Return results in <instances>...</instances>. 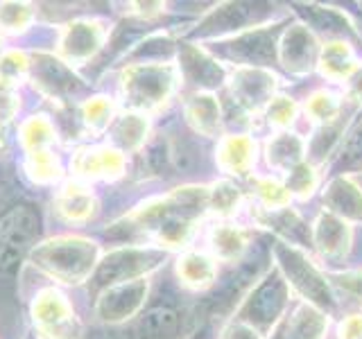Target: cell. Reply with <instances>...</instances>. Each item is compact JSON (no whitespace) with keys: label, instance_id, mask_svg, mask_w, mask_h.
<instances>
[{"label":"cell","instance_id":"obj_29","mask_svg":"<svg viewBox=\"0 0 362 339\" xmlns=\"http://www.w3.org/2000/svg\"><path fill=\"white\" fill-rule=\"evenodd\" d=\"M240 201H243V192L231 181H218V184H213L209 188V208L222 215V218L235 213Z\"/></svg>","mask_w":362,"mask_h":339},{"label":"cell","instance_id":"obj_1","mask_svg":"<svg viewBox=\"0 0 362 339\" xmlns=\"http://www.w3.org/2000/svg\"><path fill=\"white\" fill-rule=\"evenodd\" d=\"M28 258L50 278L64 285H79V282L90 280L102 256L98 242L93 240L79 235H59L34 244Z\"/></svg>","mask_w":362,"mask_h":339},{"label":"cell","instance_id":"obj_14","mask_svg":"<svg viewBox=\"0 0 362 339\" xmlns=\"http://www.w3.org/2000/svg\"><path fill=\"white\" fill-rule=\"evenodd\" d=\"M313 240L315 246L328 258H339L349 251L351 244V226L346 220L337 218L333 213H320L313 226Z\"/></svg>","mask_w":362,"mask_h":339},{"label":"cell","instance_id":"obj_42","mask_svg":"<svg viewBox=\"0 0 362 339\" xmlns=\"http://www.w3.org/2000/svg\"><path fill=\"white\" fill-rule=\"evenodd\" d=\"M342 285L349 287V290H354V292H358V294H362V274L344 276V278H342Z\"/></svg>","mask_w":362,"mask_h":339},{"label":"cell","instance_id":"obj_30","mask_svg":"<svg viewBox=\"0 0 362 339\" xmlns=\"http://www.w3.org/2000/svg\"><path fill=\"white\" fill-rule=\"evenodd\" d=\"M192 224H195V220L173 215V218L161 222V226L154 231V237L161 246H184L192 233Z\"/></svg>","mask_w":362,"mask_h":339},{"label":"cell","instance_id":"obj_25","mask_svg":"<svg viewBox=\"0 0 362 339\" xmlns=\"http://www.w3.org/2000/svg\"><path fill=\"white\" fill-rule=\"evenodd\" d=\"M113 118H116V105L107 95L86 97L82 105V122L88 133H105L109 131Z\"/></svg>","mask_w":362,"mask_h":339},{"label":"cell","instance_id":"obj_41","mask_svg":"<svg viewBox=\"0 0 362 339\" xmlns=\"http://www.w3.org/2000/svg\"><path fill=\"white\" fill-rule=\"evenodd\" d=\"M346 95L354 102H362V66H356V71L346 77Z\"/></svg>","mask_w":362,"mask_h":339},{"label":"cell","instance_id":"obj_31","mask_svg":"<svg viewBox=\"0 0 362 339\" xmlns=\"http://www.w3.org/2000/svg\"><path fill=\"white\" fill-rule=\"evenodd\" d=\"M34 18L32 5L28 3H3L0 5V30L5 32H25Z\"/></svg>","mask_w":362,"mask_h":339},{"label":"cell","instance_id":"obj_43","mask_svg":"<svg viewBox=\"0 0 362 339\" xmlns=\"http://www.w3.org/2000/svg\"><path fill=\"white\" fill-rule=\"evenodd\" d=\"M5 52H3V39H0V56H3Z\"/></svg>","mask_w":362,"mask_h":339},{"label":"cell","instance_id":"obj_40","mask_svg":"<svg viewBox=\"0 0 362 339\" xmlns=\"http://www.w3.org/2000/svg\"><path fill=\"white\" fill-rule=\"evenodd\" d=\"M339 339H362V314H351L337 328Z\"/></svg>","mask_w":362,"mask_h":339},{"label":"cell","instance_id":"obj_2","mask_svg":"<svg viewBox=\"0 0 362 339\" xmlns=\"http://www.w3.org/2000/svg\"><path fill=\"white\" fill-rule=\"evenodd\" d=\"M177 86V68L173 64H132L120 75V93L127 111L147 113L168 105Z\"/></svg>","mask_w":362,"mask_h":339},{"label":"cell","instance_id":"obj_17","mask_svg":"<svg viewBox=\"0 0 362 339\" xmlns=\"http://www.w3.org/2000/svg\"><path fill=\"white\" fill-rule=\"evenodd\" d=\"M256 156V143L245 133H231L224 136L215 152V161L224 170L226 174H247L254 165Z\"/></svg>","mask_w":362,"mask_h":339},{"label":"cell","instance_id":"obj_19","mask_svg":"<svg viewBox=\"0 0 362 339\" xmlns=\"http://www.w3.org/2000/svg\"><path fill=\"white\" fill-rule=\"evenodd\" d=\"M179 61H181V73L186 75L188 82L197 86L211 88L215 84H220L224 77L222 66L204 50H199L197 45L186 43L184 48L179 50Z\"/></svg>","mask_w":362,"mask_h":339},{"label":"cell","instance_id":"obj_11","mask_svg":"<svg viewBox=\"0 0 362 339\" xmlns=\"http://www.w3.org/2000/svg\"><path fill=\"white\" fill-rule=\"evenodd\" d=\"M34 73L32 77L37 79V84L45 95L50 97H66V95H75L77 90H82L84 84L79 79L73 68L64 64L62 59H54V56L48 54H39L37 61L32 64Z\"/></svg>","mask_w":362,"mask_h":339},{"label":"cell","instance_id":"obj_16","mask_svg":"<svg viewBox=\"0 0 362 339\" xmlns=\"http://www.w3.org/2000/svg\"><path fill=\"white\" fill-rule=\"evenodd\" d=\"M150 133V120L143 113L136 111H122L113 118L109 136H111V147H116L118 152H139L147 141Z\"/></svg>","mask_w":362,"mask_h":339},{"label":"cell","instance_id":"obj_7","mask_svg":"<svg viewBox=\"0 0 362 339\" xmlns=\"http://www.w3.org/2000/svg\"><path fill=\"white\" fill-rule=\"evenodd\" d=\"M124 154L111 145L79 147L71 161V170L79 181H116L124 174Z\"/></svg>","mask_w":362,"mask_h":339},{"label":"cell","instance_id":"obj_24","mask_svg":"<svg viewBox=\"0 0 362 339\" xmlns=\"http://www.w3.org/2000/svg\"><path fill=\"white\" fill-rule=\"evenodd\" d=\"M303 141L299 138V136L294 133H288L283 131L279 136H274L267 147H265V154H267V163L272 167L281 170V172H290V170H294L299 163H303Z\"/></svg>","mask_w":362,"mask_h":339},{"label":"cell","instance_id":"obj_37","mask_svg":"<svg viewBox=\"0 0 362 339\" xmlns=\"http://www.w3.org/2000/svg\"><path fill=\"white\" fill-rule=\"evenodd\" d=\"M18 111V93L16 86L0 82V122H7L16 116Z\"/></svg>","mask_w":362,"mask_h":339},{"label":"cell","instance_id":"obj_39","mask_svg":"<svg viewBox=\"0 0 362 339\" xmlns=\"http://www.w3.org/2000/svg\"><path fill=\"white\" fill-rule=\"evenodd\" d=\"M344 163L349 167H356L362 170V127L358 133H354V138L349 141L346 145V152H344Z\"/></svg>","mask_w":362,"mask_h":339},{"label":"cell","instance_id":"obj_12","mask_svg":"<svg viewBox=\"0 0 362 339\" xmlns=\"http://www.w3.org/2000/svg\"><path fill=\"white\" fill-rule=\"evenodd\" d=\"M286 299H288V285L281 276H272L265 278V282L256 290V294L249 301L247 316H249V326H260L267 328L276 316L286 308Z\"/></svg>","mask_w":362,"mask_h":339},{"label":"cell","instance_id":"obj_34","mask_svg":"<svg viewBox=\"0 0 362 339\" xmlns=\"http://www.w3.org/2000/svg\"><path fill=\"white\" fill-rule=\"evenodd\" d=\"M305 111L317 122H331L339 113V102L328 90H315L308 102H305Z\"/></svg>","mask_w":362,"mask_h":339},{"label":"cell","instance_id":"obj_35","mask_svg":"<svg viewBox=\"0 0 362 339\" xmlns=\"http://www.w3.org/2000/svg\"><path fill=\"white\" fill-rule=\"evenodd\" d=\"M288 190L290 195H297L301 199H308L315 188H317V172L315 167L308 165V163H299L294 170L288 172Z\"/></svg>","mask_w":362,"mask_h":339},{"label":"cell","instance_id":"obj_36","mask_svg":"<svg viewBox=\"0 0 362 339\" xmlns=\"http://www.w3.org/2000/svg\"><path fill=\"white\" fill-rule=\"evenodd\" d=\"M267 120L274 124V127H290L297 118V102L288 95H276L269 100V105L265 107Z\"/></svg>","mask_w":362,"mask_h":339},{"label":"cell","instance_id":"obj_6","mask_svg":"<svg viewBox=\"0 0 362 339\" xmlns=\"http://www.w3.org/2000/svg\"><path fill=\"white\" fill-rule=\"evenodd\" d=\"M147 292H150L147 278L120 282V285H111L107 290H102L95 301L98 319L105 323H122L132 319L143 308Z\"/></svg>","mask_w":362,"mask_h":339},{"label":"cell","instance_id":"obj_18","mask_svg":"<svg viewBox=\"0 0 362 339\" xmlns=\"http://www.w3.org/2000/svg\"><path fill=\"white\" fill-rule=\"evenodd\" d=\"M184 116L190 127L202 136H215L222 127V107L209 90H197L186 100Z\"/></svg>","mask_w":362,"mask_h":339},{"label":"cell","instance_id":"obj_27","mask_svg":"<svg viewBox=\"0 0 362 339\" xmlns=\"http://www.w3.org/2000/svg\"><path fill=\"white\" fill-rule=\"evenodd\" d=\"M25 172L32 181H37V184H54V181L62 179L64 170H62L59 158L50 150H41V152L25 154Z\"/></svg>","mask_w":362,"mask_h":339},{"label":"cell","instance_id":"obj_15","mask_svg":"<svg viewBox=\"0 0 362 339\" xmlns=\"http://www.w3.org/2000/svg\"><path fill=\"white\" fill-rule=\"evenodd\" d=\"M54 208L66 222L82 224V222H88V220L95 218L98 199L84 184L71 181V184H66L59 190V195H57V199H54Z\"/></svg>","mask_w":362,"mask_h":339},{"label":"cell","instance_id":"obj_22","mask_svg":"<svg viewBox=\"0 0 362 339\" xmlns=\"http://www.w3.org/2000/svg\"><path fill=\"white\" fill-rule=\"evenodd\" d=\"M320 73L333 82H346V77L356 71V56L346 41H328L320 50Z\"/></svg>","mask_w":362,"mask_h":339},{"label":"cell","instance_id":"obj_4","mask_svg":"<svg viewBox=\"0 0 362 339\" xmlns=\"http://www.w3.org/2000/svg\"><path fill=\"white\" fill-rule=\"evenodd\" d=\"M32 321L43 339H79L73 305L59 290H43L32 303Z\"/></svg>","mask_w":362,"mask_h":339},{"label":"cell","instance_id":"obj_8","mask_svg":"<svg viewBox=\"0 0 362 339\" xmlns=\"http://www.w3.org/2000/svg\"><path fill=\"white\" fill-rule=\"evenodd\" d=\"M320 43L315 34L303 23H294L283 32L279 43V59L286 71L292 75H305L310 73L320 59Z\"/></svg>","mask_w":362,"mask_h":339},{"label":"cell","instance_id":"obj_33","mask_svg":"<svg viewBox=\"0 0 362 339\" xmlns=\"http://www.w3.org/2000/svg\"><path fill=\"white\" fill-rule=\"evenodd\" d=\"M256 195H258L260 203L267 206L269 210L286 208L292 199L288 186H283L276 179H260L256 184Z\"/></svg>","mask_w":362,"mask_h":339},{"label":"cell","instance_id":"obj_10","mask_svg":"<svg viewBox=\"0 0 362 339\" xmlns=\"http://www.w3.org/2000/svg\"><path fill=\"white\" fill-rule=\"evenodd\" d=\"M276 256L281 260V267L288 271V278L292 282V287H297L303 297H310L313 303H331V292L324 278L317 274V269H313L305 258L288 244L276 246Z\"/></svg>","mask_w":362,"mask_h":339},{"label":"cell","instance_id":"obj_32","mask_svg":"<svg viewBox=\"0 0 362 339\" xmlns=\"http://www.w3.org/2000/svg\"><path fill=\"white\" fill-rule=\"evenodd\" d=\"M30 75V59L25 52L9 50L0 56V82L16 86Z\"/></svg>","mask_w":362,"mask_h":339},{"label":"cell","instance_id":"obj_28","mask_svg":"<svg viewBox=\"0 0 362 339\" xmlns=\"http://www.w3.org/2000/svg\"><path fill=\"white\" fill-rule=\"evenodd\" d=\"M177 323H179V316L175 310L154 308L141 319L139 333H141V339H168L177 331Z\"/></svg>","mask_w":362,"mask_h":339},{"label":"cell","instance_id":"obj_13","mask_svg":"<svg viewBox=\"0 0 362 339\" xmlns=\"http://www.w3.org/2000/svg\"><path fill=\"white\" fill-rule=\"evenodd\" d=\"M37 224L39 220L23 206L11 210L7 218L0 224V258H7V256H18L23 246H30L32 251V244H28L34 233H37Z\"/></svg>","mask_w":362,"mask_h":339},{"label":"cell","instance_id":"obj_20","mask_svg":"<svg viewBox=\"0 0 362 339\" xmlns=\"http://www.w3.org/2000/svg\"><path fill=\"white\" fill-rule=\"evenodd\" d=\"M324 203L342 220H362V190L349 177H337L326 186Z\"/></svg>","mask_w":362,"mask_h":339},{"label":"cell","instance_id":"obj_3","mask_svg":"<svg viewBox=\"0 0 362 339\" xmlns=\"http://www.w3.org/2000/svg\"><path fill=\"white\" fill-rule=\"evenodd\" d=\"M165 260V251L152 246H122L111 251L109 256L100 258V263L93 271V287L98 294L111 285H120V282L145 278L150 271H154Z\"/></svg>","mask_w":362,"mask_h":339},{"label":"cell","instance_id":"obj_38","mask_svg":"<svg viewBox=\"0 0 362 339\" xmlns=\"http://www.w3.org/2000/svg\"><path fill=\"white\" fill-rule=\"evenodd\" d=\"M222 339H260V335L256 328L249 326L247 321H235L224 328Z\"/></svg>","mask_w":362,"mask_h":339},{"label":"cell","instance_id":"obj_5","mask_svg":"<svg viewBox=\"0 0 362 339\" xmlns=\"http://www.w3.org/2000/svg\"><path fill=\"white\" fill-rule=\"evenodd\" d=\"M107 41L105 23L95 18H77L62 30L59 37V56L68 66H82L102 50Z\"/></svg>","mask_w":362,"mask_h":339},{"label":"cell","instance_id":"obj_21","mask_svg":"<svg viewBox=\"0 0 362 339\" xmlns=\"http://www.w3.org/2000/svg\"><path fill=\"white\" fill-rule=\"evenodd\" d=\"M177 276L190 290H206L215 282V260L202 251H186L177 260Z\"/></svg>","mask_w":362,"mask_h":339},{"label":"cell","instance_id":"obj_23","mask_svg":"<svg viewBox=\"0 0 362 339\" xmlns=\"http://www.w3.org/2000/svg\"><path fill=\"white\" fill-rule=\"evenodd\" d=\"M209 246L218 260L235 263L247 249V233L235 224H215L209 233Z\"/></svg>","mask_w":362,"mask_h":339},{"label":"cell","instance_id":"obj_26","mask_svg":"<svg viewBox=\"0 0 362 339\" xmlns=\"http://www.w3.org/2000/svg\"><path fill=\"white\" fill-rule=\"evenodd\" d=\"M54 141H57L54 124L45 116H32L21 124V143L25 154L50 150Z\"/></svg>","mask_w":362,"mask_h":339},{"label":"cell","instance_id":"obj_9","mask_svg":"<svg viewBox=\"0 0 362 339\" xmlns=\"http://www.w3.org/2000/svg\"><path fill=\"white\" fill-rule=\"evenodd\" d=\"M279 79L265 68L258 66H238L231 73L229 88L238 105H243L249 111L263 109L269 105L272 95H274Z\"/></svg>","mask_w":362,"mask_h":339}]
</instances>
